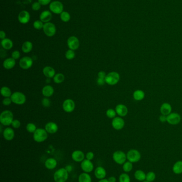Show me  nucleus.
Returning a JSON list of instances; mask_svg holds the SVG:
<instances>
[{"label":"nucleus","mask_w":182,"mask_h":182,"mask_svg":"<svg viewBox=\"0 0 182 182\" xmlns=\"http://www.w3.org/2000/svg\"><path fill=\"white\" fill-rule=\"evenodd\" d=\"M68 178V172L65 168H61L55 172L54 180L55 182H66Z\"/></svg>","instance_id":"obj_1"},{"label":"nucleus","mask_w":182,"mask_h":182,"mask_svg":"<svg viewBox=\"0 0 182 182\" xmlns=\"http://www.w3.org/2000/svg\"><path fill=\"white\" fill-rule=\"evenodd\" d=\"M14 120V115L10 110H5L0 115V122L4 126L12 125Z\"/></svg>","instance_id":"obj_2"},{"label":"nucleus","mask_w":182,"mask_h":182,"mask_svg":"<svg viewBox=\"0 0 182 182\" xmlns=\"http://www.w3.org/2000/svg\"><path fill=\"white\" fill-rule=\"evenodd\" d=\"M48 136V132L45 129H37L33 133V139L35 142L38 143L45 141L47 139Z\"/></svg>","instance_id":"obj_3"},{"label":"nucleus","mask_w":182,"mask_h":182,"mask_svg":"<svg viewBox=\"0 0 182 182\" xmlns=\"http://www.w3.org/2000/svg\"><path fill=\"white\" fill-rule=\"evenodd\" d=\"M120 78V76L118 73L115 71L111 72L106 75L105 78L106 83L109 85H115L119 83Z\"/></svg>","instance_id":"obj_4"},{"label":"nucleus","mask_w":182,"mask_h":182,"mask_svg":"<svg viewBox=\"0 0 182 182\" xmlns=\"http://www.w3.org/2000/svg\"><path fill=\"white\" fill-rule=\"evenodd\" d=\"M127 160L132 163L138 162L141 158V154L139 151L136 149H131L127 153Z\"/></svg>","instance_id":"obj_5"},{"label":"nucleus","mask_w":182,"mask_h":182,"mask_svg":"<svg viewBox=\"0 0 182 182\" xmlns=\"http://www.w3.org/2000/svg\"><path fill=\"white\" fill-rule=\"evenodd\" d=\"M10 98L12 99V102L16 105H24L26 101V98L25 94L20 92H14V93L12 94Z\"/></svg>","instance_id":"obj_6"},{"label":"nucleus","mask_w":182,"mask_h":182,"mask_svg":"<svg viewBox=\"0 0 182 182\" xmlns=\"http://www.w3.org/2000/svg\"><path fill=\"white\" fill-rule=\"evenodd\" d=\"M113 159L118 164H123L127 160V154L122 151H117L113 154Z\"/></svg>","instance_id":"obj_7"},{"label":"nucleus","mask_w":182,"mask_h":182,"mask_svg":"<svg viewBox=\"0 0 182 182\" xmlns=\"http://www.w3.org/2000/svg\"><path fill=\"white\" fill-rule=\"evenodd\" d=\"M43 29L45 34L48 37H52L54 36L56 33V26L52 22L45 23V24H44Z\"/></svg>","instance_id":"obj_8"},{"label":"nucleus","mask_w":182,"mask_h":182,"mask_svg":"<svg viewBox=\"0 0 182 182\" xmlns=\"http://www.w3.org/2000/svg\"><path fill=\"white\" fill-rule=\"evenodd\" d=\"M49 9L52 12L55 14H61L63 12L64 6L60 1H56L50 4Z\"/></svg>","instance_id":"obj_9"},{"label":"nucleus","mask_w":182,"mask_h":182,"mask_svg":"<svg viewBox=\"0 0 182 182\" xmlns=\"http://www.w3.org/2000/svg\"><path fill=\"white\" fill-rule=\"evenodd\" d=\"M181 121V116L179 113L171 112L167 116V122L171 125H177Z\"/></svg>","instance_id":"obj_10"},{"label":"nucleus","mask_w":182,"mask_h":182,"mask_svg":"<svg viewBox=\"0 0 182 182\" xmlns=\"http://www.w3.org/2000/svg\"><path fill=\"white\" fill-rule=\"evenodd\" d=\"M33 64V61L29 57H24L19 61V66L22 69H29Z\"/></svg>","instance_id":"obj_11"},{"label":"nucleus","mask_w":182,"mask_h":182,"mask_svg":"<svg viewBox=\"0 0 182 182\" xmlns=\"http://www.w3.org/2000/svg\"><path fill=\"white\" fill-rule=\"evenodd\" d=\"M68 46L69 49L72 50H76L78 49L80 46V42L79 39L74 36H71L68 38Z\"/></svg>","instance_id":"obj_12"},{"label":"nucleus","mask_w":182,"mask_h":182,"mask_svg":"<svg viewBox=\"0 0 182 182\" xmlns=\"http://www.w3.org/2000/svg\"><path fill=\"white\" fill-rule=\"evenodd\" d=\"M81 168L84 173H89L93 171L94 166L93 163L91 161V160L86 159L81 162Z\"/></svg>","instance_id":"obj_13"},{"label":"nucleus","mask_w":182,"mask_h":182,"mask_svg":"<svg viewBox=\"0 0 182 182\" xmlns=\"http://www.w3.org/2000/svg\"><path fill=\"white\" fill-rule=\"evenodd\" d=\"M125 122L124 119L120 117H116L113 119L112 125L113 128L117 131H119L124 128Z\"/></svg>","instance_id":"obj_14"},{"label":"nucleus","mask_w":182,"mask_h":182,"mask_svg":"<svg viewBox=\"0 0 182 182\" xmlns=\"http://www.w3.org/2000/svg\"><path fill=\"white\" fill-rule=\"evenodd\" d=\"M75 105L74 101L72 99H66L63 102V110L66 112H72L74 111Z\"/></svg>","instance_id":"obj_15"},{"label":"nucleus","mask_w":182,"mask_h":182,"mask_svg":"<svg viewBox=\"0 0 182 182\" xmlns=\"http://www.w3.org/2000/svg\"><path fill=\"white\" fill-rule=\"evenodd\" d=\"M30 20V15L27 11H21L18 15L19 21L23 24H26L29 22Z\"/></svg>","instance_id":"obj_16"},{"label":"nucleus","mask_w":182,"mask_h":182,"mask_svg":"<svg viewBox=\"0 0 182 182\" xmlns=\"http://www.w3.org/2000/svg\"><path fill=\"white\" fill-rule=\"evenodd\" d=\"M84 158H85L84 153L80 150H76L72 153V159L75 162H81L84 160Z\"/></svg>","instance_id":"obj_17"},{"label":"nucleus","mask_w":182,"mask_h":182,"mask_svg":"<svg viewBox=\"0 0 182 182\" xmlns=\"http://www.w3.org/2000/svg\"><path fill=\"white\" fill-rule=\"evenodd\" d=\"M160 111L161 115L167 116L170 113H171L172 107L169 103L164 102V103H162L161 106L160 108Z\"/></svg>","instance_id":"obj_18"},{"label":"nucleus","mask_w":182,"mask_h":182,"mask_svg":"<svg viewBox=\"0 0 182 182\" xmlns=\"http://www.w3.org/2000/svg\"><path fill=\"white\" fill-rule=\"evenodd\" d=\"M115 111L120 117H124L128 114L127 107L123 104H119L115 107Z\"/></svg>","instance_id":"obj_19"},{"label":"nucleus","mask_w":182,"mask_h":182,"mask_svg":"<svg viewBox=\"0 0 182 182\" xmlns=\"http://www.w3.org/2000/svg\"><path fill=\"white\" fill-rule=\"evenodd\" d=\"M94 175L97 179L101 180L105 178L106 176V171L103 167H97L94 170Z\"/></svg>","instance_id":"obj_20"},{"label":"nucleus","mask_w":182,"mask_h":182,"mask_svg":"<svg viewBox=\"0 0 182 182\" xmlns=\"http://www.w3.org/2000/svg\"><path fill=\"white\" fill-rule=\"evenodd\" d=\"M3 135L5 140L12 141L14 139L15 137V132L12 128L7 127L3 131Z\"/></svg>","instance_id":"obj_21"},{"label":"nucleus","mask_w":182,"mask_h":182,"mask_svg":"<svg viewBox=\"0 0 182 182\" xmlns=\"http://www.w3.org/2000/svg\"><path fill=\"white\" fill-rule=\"evenodd\" d=\"M45 129L48 133L55 134L58 131V127L55 122H49L45 125Z\"/></svg>","instance_id":"obj_22"},{"label":"nucleus","mask_w":182,"mask_h":182,"mask_svg":"<svg viewBox=\"0 0 182 182\" xmlns=\"http://www.w3.org/2000/svg\"><path fill=\"white\" fill-rule=\"evenodd\" d=\"M57 165V160L53 158L47 159L45 163V168L49 170H52L56 167Z\"/></svg>","instance_id":"obj_23"},{"label":"nucleus","mask_w":182,"mask_h":182,"mask_svg":"<svg viewBox=\"0 0 182 182\" xmlns=\"http://www.w3.org/2000/svg\"><path fill=\"white\" fill-rule=\"evenodd\" d=\"M40 19L41 21L43 22H49L52 19L51 12L49 11L45 10V11H43L42 12L40 16Z\"/></svg>","instance_id":"obj_24"},{"label":"nucleus","mask_w":182,"mask_h":182,"mask_svg":"<svg viewBox=\"0 0 182 182\" xmlns=\"http://www.w3.org/2000/svg\"><path fill=\"white\" fill-rule=\"evenodd\" d=\"M16 65V60L12 58H8L3 63V66L5 69H11L13 68Z\"/></svg>","instance_id":"obj_25"},{"label":"nucleus","mask_w":182,"mask_h":182,"mask_svg":"<svg viewBox=\"0 0 182 182\" xmlns=\"http://www.w3.org/2000/svg\"><path fill=\"white\" fill-rule=\"evenodd\" d=\"M42 93L43 96H45L46 98H49L53 95L54 93V89L52 86L46 85L43 88Z\"/></svg>","instance_id":"obj_26"},{"label":"nucleus","mask_w":182,"mask_h":182,"mask_svg":"<svg viewBox=\"0 0 182 182\" xmlns=\"http://www.w3.org/2000/svg\"><path fill=\"white\" fill-rule=\"evenodd\" d=\"M43 73L46 77L52 78L54 77L55 74V69L51 67L47 66L43 69Z\"/></svg>","instance_id":"obj_27"},{"label":"nucleus","mask_w":182,"mask_h":182,"mask_svg":"<svg viewBox=\"0 0 182 182\" xmlns=\"http://www.w3.org/2000/svg\"><path fill=\"white\" fill-rule=\"evenodd\" d=\"M13 42L9 38H5L1 41V45L5 50H11L13 47Z\"/></svg>","instance_id":"obj_28"},{"label":"nucleus","mask_w":182,"mask_h":182,"mask_svg":"<svg viewBox=\"0 0 182 182\" xmlns=\"http://www.w3.org/2000/svg\"><path fill=\"white\" fill-rule=\"evenodd\" d=\"M146 174L142 170H137L135 171L134 177L135 179L137 180L143 182L146 180Z\"/></svg>","instance_id":"obj_29"},{"label":"nucleus","mask_w":182,"mask_h":182,"mask_svg":"<svg viewBox=\"0 0 182 182\" xmlns=\"http://www.w3.org/2000/svg\"><path fill=\"white\" fill-rule=\"evenodd\" d=\"M133 98L136 101H142L145 98V93L141 89H137L134 92Z\"/></svg>","instance_id":"obj_30"},{"label":"nucleus","mask_w":182,"mask_h":182,"mask_svg":"<svg viewBox=\"0 0 182 182\" xmlns=\"http://www.w3.org/2000/svg\"><path fill=\"white\" fill-rule=\"evenodd\" d=\"M174 173L180 175L182 174V161H178L175 163L173 167Z\"/></svg>","instance_id":"obj_31"},{"label":"nucleus","mask_w":182,"mask_h":182,"mask_svg":"<svg viewBox=\"0 0 182 182\" xmlns=\"http://www.w3.org/2000/svg\"><path fill=\"white\" fill-rule=\"evenodd\" d=\"M78 181L79 182H92V180L89 174L84 172L79 175Z\"/></svg>","instance_id":"obj_32"},{"label":"nucleus","mask_w":182,"mask_h":182,"mask_svg":"<svg viewBox=\"0 0 182 182\" xmlns=\"http://www.w3.org/2000/svg\"><path fill=\"white\" fill-rule=\"evenodd\" d=\"M33 49V44L32 43L29 42V41H26L23 43L22 49L23 52L28 54Z\"/></svg>","instance_id":"obj_33"},{"label":"nucleus","mask_w":182,"mask_h":182,"mask_svg":"<svg viewBox=\"0 0 182 182\" xmlns=\"http://www.w3.org/2000/svg\"><path fill=\"white\" fill-rule=\"evenodd\" d=\"M1 95L5 98H10L12 94L10 89L7 86H3L1 88Z\"/></svg>","instance_id":"obj_34"},{"label":"nucleus","mask_w":182,"mask_h":182,"mask_svg":"<svg viewBox=\"0 0 182 182\" xmlns=\"http://www.w3.org/2000/svg\"><path fill=\"white\" fill-rule=\"evenodd\" d=\"M133 168V163L129 161H126L124 164H122V169H123L124 171L126 173L131 172L132 171Z\"/></svg>","instance_id":"obj_35"},{"label":"nucleus","mask_w":182,"mask_h":182,"mask_svg":"<svg viewBox=\"0 0 182 182\" xmlns=\"http://www.w3.org/2000/svg\"><path fill=\"white\" fill-rule=\"evenodd\" d=\"M65 80V76L63 73H57L54 77V81L56 84H61Z\"/></svg>","instance_id":"obj_36"},{"label":"nucleus","mask_w":182,"mask_h":182,"mask_svg":"<svg viewBox=\"0 0 182 182\" xmlns=\"http://www.w3.org/2000/svg\"><path fill=\"white\" fill-rule=\"evenodd\" d=\"M61 19L63 22H67L70 21L71 16L68 12L63 11V12L61 14Z\"/></svg>","instance_id":"obj_37"},{"label":"nucleus","mask_w":182,"mask_h":182,"mask_svg":"<svg viewBox=\"0 0 182 182\" xmlns=\"http://www.w3.org/2000/svg\"><path fill=\"white\" fill-rule=\"evenodd\" d=\"M119 182H131V177L126 173H122L120 175L119 178Z\"/></svg>","instance_id":"obj_38"},{"label":"nucleus","mask_w":182,"mask_h":182,"mask_svg":"<svg viewBox=\"0 0 182 182\" xmlns=\"http://www.w3.org/2000/svg\"><path fill=\"white\" fill-rule=\"evenodd\" d=\"M156 179V174L153 171H149L146 174V180L149 182H152Z\"/></svg>","instance_id":"obj_39"},{"label":"nucleus","mask_w":182,"mask_h":182,"mask_svg":"<svg viewBox=\"0 0 182 182\" xmlns=\"http://www.w3.org/2000/svg\"><path fill=\"white\" fill-rule=\"evenodd\" d=\"M117 113L116 111L113 109H108L106 112V115L108 118L111 119H113L116 117V115Z\"/></svg>","instance_id":"obj_40"},{"label":"nucleus","mask_w":182,"mask_h":182,"mask_svg":"<svg viewBox=\"0 0 182 182\" xmlns=\"http://www.w3.org/2000/svg\"><path fill=\"white\" fill-rule=\"evenodd\" d=\"M65 57L68 60H72L75 58V54L73 50L70 49L66 52Z\"/></svg>","instance_id":"obj_41"},{"label":"nucleus","mask_w":182,"mask_h":182,"mask_svg":"<svg viewBox=\"0 0 182 182\" xmlns=\"http://www.w3.org/2000/svg\"><path fill=\"white\" fill-rule=\"evenodd\" d=\"M36 129V126L33 123H28L26 126V130L31 133H34Z\"/></svg>","instance_id":"obj_42"},{"label":"nucleus","mask_w":182,"mask_h":182,"mask_svg":"<svg viewBox=\"0 0 182 182\" xmlns=\"http://www.w3.org/2000/svg\"><path fill=\"white\" fill-rule=\"evenodd\" d=\"M33 26L35 29L40 30L43 28L44 24H43L42 21H41V20H37L35 21L33 23Z\"/></svg>","instance_id":"obj_43"},{"label":"nucleus","mask_w":182,"mask_h":182,"mask_svg":"<svg viewBox=\"0 0 182 182\" xmlns=\"http://www.w3.org/2000/svg\"><path fill=\"white\" fill-rule=\"evenodd\" d=\"M41 5L38 2H36L33 3L31 8L34 11H38L41 9Z\"/></svg>","instance_id":"obj_44"},{"label":"nucleus","mask_w":182,"mask_h":182,"mask_svg":"<svg viewBox=\"0 0 182 182\" xmlns=\"http://www.w3.org/2000/svg\"><path fill=\"white\" fill-rule=\"evenodd\" d=\"M42 104L45 107H49L50 106L51 102L49 99L47 98H44L42 101Z\"/></svg>","instance_id":"obj_45"},{"label":"nucleus","mask_w":182,"mask_h":182,"mask_svg":"<svg viewBox=\"0 0 182 182\" xmlns=\"http://www.w3.org/2000/svg\"><path fill=\"white\" fill-rule=\"evenodd\" d=\"M12 125L14 128H18L21 126V122L19 120H17V119L14 120L12 122Z\"/></svg>","instance_id":"obj_46"},{"label":"nucleus","mask_w":182,"mask_h":182,"mask_svg":"<svg viewBox=\"0 0 182 182\" xmlns=\"http://www.w3.org/2000/svg\"><path fill=\"white\" fill-rule=\"evenodd\" d=\"M12 58L14 59L15 60L18 59L20 57V54L19 51H15L12 53Z\"/></svg>","instance_id":"obj_47"},{"label":"nucleus","mask_w":182,"mask_h":182,"mask_svg":"<svg viewBox=\"0 0 182 182\" xmlns=\"http://www.w3.org/2000/svg\"><path fill=\"white\" fill-rule=\"evenodd\" d=\"M12 102V99H11V98H5V99H3L2 101L3 105L6 106H8L9 105H11Z\"/></svg>","instance_id":"obj_48"},{"label":"nucleus","mask_w":182,"mask_h":182,"mask_svg":"<svg viewBox=\"0 0 182 182\" xmlns=\"http://www.w3.org/2000/svg\"><path fill=\"white\" fill-rule=\"evenodd\" d=\"M94 153H93L92 152H88V153L86 154L85 155V157L86 159H88V160H92L94 158Z\"/></svg>","instance_id":"obj_49"},{"label":"nucleus","mask_w":182,"mask_h":182,"mask_svg":"<svg viewBox=\"0 0 182 182\" xmlns=\"http://www.w3.org/2000/svg\"><path fill=\"white\" fill-rule=\"evenodd\" d=\"M97 84L100 85V86L104 85L105 84V83H106L105 79L98 77L97 80Z\"/></svg>","instance_id":"obj_50"},{"label":"nucleus","mask_w":182,"mask_h":182,"mask_svg":"<svg viewBox=\"0 0 182 182\" xmlns=\"http://www.w3.org/2000/svg\"><path fill=\"white\" fill-rule=\"evenodd\" d=\"M51 0H38V2L42 5H47L49 4Z\"/></svg>","instance_id":"obj_51"},{"label":"nucleus","mask_w":182,"mask_h":182,"mask_svg":"<svg viewBox=\"0 0 182 182\" xmlns=\"http://www.w3.org/2000/svg\"><path fill=\"white\" fill-rule=\"evenodd\" d=\"M106 75H106L105 72H104L103 71H99V73H98V78H101L105 79Z\"/></svg>","instance_id":"obj_52"},{"label":"nucleus","mask_w":182,"mask_h":182,"mask_svg":"<svg viewBox=\"0 0 182 182\" xmlns=\"http://www.w3.org/2000/svg\"><path fill=\"white\" fill-rule=\"evenodd\" d=\"M159 120L162 122H167V116L166 115H161L160 116Z\"/></svg>","instance_id":"obj_53"},{"label":"nucleus","mask_w":182,"mask_h":182,"mask_svg":"<svg viewBox=\"0 0 182 182\" xmlns=\"http://www.w3.org/2000/svg\"><path fill=\"white\" fill-rule=\"evenodd\" d=\"M5 36H6V34L5 31H0V38L1 39H2V40L5 39Z\"/></svg>","instance_id":"obj_54"},{"label":"nucleus","mask_w":182,"mask_h":182,"mask_svg":"<svg viewBox=\"0 0 182 182\" xmlns=\"http://www.w3.org/2000/svg\"><path fill=\"white\" fill-rule=\"evenodd\" d=\"M109 182H116L117 179L114 176H111L108 179Z\"/></svg>","instance_id":"obj_55"},{"label":"nucleus","mask_w":182,"mask_h":182,"mask_svg":"<svg viewBox=\"0 0 182 182\" xmlns=\"http://www.w3.org/2000/svg\"><path fill=\"white\" fill-rule=\"evenodd\" d=\"M65 169L68 171V173H70V172L72 171V166L71 165H70V164H69V165H67V166L65 167Z\"/></svg>","instance_id":"obj_56"},{"label":"nucleus","mask_w":182,"mask_h":182,"mask_svg":"<svg viewBox=\"0 0 182 182\" xmlns=\"http://www.w3.org/2000/svg\"><path fill=\"white\" fill-rule=\"evenodd\" d=\"M98 182H108V179H105V178H104L102 180H99V181Z\"/></svg>","instance_id":"obj_57"},{"label":"nucleus","mask_w":182,"mask_h":182,"mask_svg":"<svg viewBox=\"0 0 182 182\" xmlns=\"http://www.w3.org/2000/svg\"><path fill=\"white\" fill-rule=\"evenodd\" d=\"M148 182V181H147V180H144V181H143V182Z\"/></svg>","instance_id":"obj_58"}]
</instances>
